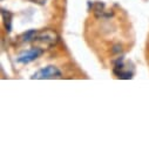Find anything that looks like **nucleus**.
<instances>
[{
	"label": "nucleus",
	"mask_w": 149,
	"mask_h": 149,
	"mask_svg": "<svg viewBox=\"0 0 149 149\" xmlns=\"http://www.w3.org/2000/svg\"><path fill=\"white\" fill-rule=\"evenodd\" d=\"M42 53H44V49L42 48L35 47V48H32V49H29V51L20 54L19 58L17 59V61L20 62V63H29V62L34 61L35 59H38Z\"/></svg>",
	"instance_id": "obj_4"
},
{
	"label": "nucleus",
	"mask_w": 149,
	"mask_h": 149,
	"mask_svg": "<svg viewBox=\"0 0 149 149\" xmlns=\"http://www.w3.org/2000/svg\"><path fill=\"white\" fill-rule=\"evenodd\" d=\"M36 32L35 29H31L28 32H26L24 35H22V41H31V40H34L35 39V35H36Z\"/></svg>",
	"instance_id": "obj_5"
},
{
	"label": "nucleus",
	"mask_w": 149,
	"mask_h": 149,
	"mask_svg": "<svg viewBox=\"0 0 149 149\" xmlns=\"http://www.w3.org/2000/svg\"><path fill=\"white\" fill-rule=\"evenodd\" d=\"M34 40L36 42H40V44L45 45V47H49V46H52L56 42L58 36L52 31H44V32H40V33H36Z\"/></svg>",
	"instance_id": "obj_3"
},
{
	"label": "nucleus",
	"mask_w": 149,
	"mask_h": 149,
	"mask_svg": "<svg viewBox=\"0 0 149 149\" xmlns=\"http://www.w3.org/2000/svg\"><path fill=\"white\" fill-rule=\"evenodd\" d=\"M3 18L5 19L4 21H5V26H6V29H7L8 32H11V17L7 19V18H6V14L3 12Z\"/></svg>",
	"instance_id": "obj_6"
},
{
	"label": "nucleus",
	"mask_w": 149,
	"mask_h": 149,
	"mask_svg": "<svg viewBox=\"0 0 149 149\" xmlns=\"http://www.w3.org/2000/svg\"><path fill=\"white\" fill-rule=\"evenodd\" d=\"M129 63L126 62L123 60V58H120L116 63H115V67H114V73L118 75V78L120 79H132L133 78V68L132 67H128Z\"/></svg>",
	"instance_id": "obj_2"
},
{
	"label": "nucleus",
	"mask_w": 149,
	"mask_h": 149,
	"mask_svg": "<svg viewBox=\"0 0 149 149\" xmlns=\"http://www.w3.org/2000/svg\"><path fill=\"white\" fill-rule=\"evenodd\" d=\"M61 72L55 66H47L40 70L36 72L32 79H39V80H46V79H60Z\"/></svg>",
	"instance_id": "obj_1"
}]
</instances>
